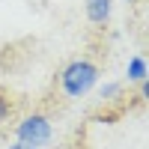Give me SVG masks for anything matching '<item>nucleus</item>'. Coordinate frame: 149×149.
I'll list each match as a JSON object with an SVG mask.
<instances>
[{
	"label": "nucleus",
	"instance_id": "1",
	"mask_svg": "<svg viewBox=\"0 0 149 149\" xmlns=\"http://www.w3.org/2000/svg\"><path fill=\"white\" fill-rule=\"evenodd\" d=\"M60 84L69 98H81L98 84V66L90 60H72V63L60 72Z\"/></svg>",
	"mask_w": 149,
	"mask_h": 149
},
{
	"label": "nucleus",
	"instance_id": "2",
	"mask_svg": "<svg viewBox=\"0 0 149 149\" xmlns=\"http://www.w3.org/2000/svg\"><path fill=\"white\" fill-rule=\"evenodd\" d=\"M18 140L21 146H45L48 140H51V122H48L42 113H33V116H24L18 122Z\"/></svg>",
	"mask_w": 149,
	"mask_h": 149
},
{
	"label": "nucleus",
	"instance_id": "3",
	"mask_svg": "<svg viewBox=\"0 0 149 149\" xmlns=\"http://www.w3.org/2000/svg\"><path fill=\"white\" fill-rule=\"evenodd\" d=\"M110 0H86V18L93 24H104L110 18Z\"/></svg>",
	"mask_w": 149,
	"mask_h": 149
},
{
	"label": "nucleus",
	"instance_id": "4",
	"mask_svg": "<svg viewBox=\"0 0 149 149\" xmlns=\"http://www.w3.org/2000/svg\"><path fill=\"white\" fill-rule=\"evenodd\" d=\"M128 81H134V84H143L146 81V60L137 57V54L128 60Z\"/></svg>",
	"mask_w": 149,
	"mask_h": 149
},
{
	"label": "nucleus",
	"instance_id": "5",
	"mask_svg": "<svg viewBox=\"0 0 149 149\" xmlns=\"http://www.w3.org/2000/svg\"><path fill=\"white\" fill-rule=\"evenodd\" d=\"M119 93H122V84H104L102 86V98H104V102H110V98L119 95Z\"/></svg>",
	"mask_w": 149,
	"mask_h": 149
},
{
	"label": "nucleus",
	"instance_id": "6",
	"mask_svg": "<svg viewBox=\"0 0 149 149\" xmlns=\"http://www.w3.org/2000/svg\"><path fill=\"white\" fill-rule=\"evenodd\" d=\"M9 110H12V104H9V98L0 93V122H3L6 116H9Z\"/></svg>",
	"mask_w": 149,
	"mask_h": 149
}]
</instances>
